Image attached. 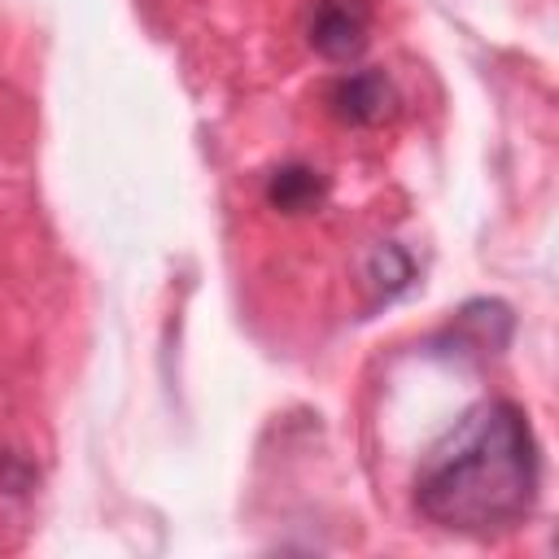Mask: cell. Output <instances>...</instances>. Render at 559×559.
I'll use <instances>...</instances> for the list:
<instances>
[{"label":"cell","mask_w":559,"mask_h":559,"mask_svg":"<svg viewBox=\"0 0 559 559\" xmlns=\"http://www.w3.org/2000/svg\"><path fill=\"white\" fill-rule=\"evenodd\" d=\"M537 498V441L520 406L480 402L472 406L419 463L415 502L419 511L454 533H502L515 528Z\"/></svg>","instance_id":"obj_1"},{"label":"cell","mask_w":559,"mask_h":559,"mask_svg":"<svg viewBox=\"0 0 559 559\" xmlns=\"http://www.w3.org/2000/svg\"><path fill=\"white\" fill-rule=\"evenodd\" d=\"M371 4L367 0H314L306 17V39L328 61H354L367 48Z\"/></svg>","instance_id":"obj_2"},{"label":"cell","mask_w":559,"mask_h":559,"mask_svg":"<svg viewBox=\"0 0 559 559\" xmlns=\"http://www.w3.org/2000/svg\"><path fill=\"white\" fill-rule=\"evenodd\" d=\"M328 109L345 127H380L397 114V92L380 70H354L332 83Z\"/></svg>","instance_id":"obj_3"},{"label":"cell","mask_w":559,"mask_h":559,"mask_svg":"<svg viewBox=\"0 0 559 559\" xmlns=\"http://www.w3.org/2000/svg\"><path fill=\"white\" fill-rule=\"evenodd\" d=\"M323 197H328V179L306 162H288L266 175V205L280 214H310L323 205Z\"/></svg>","instance_id":"obj_4"}]
</instances>
